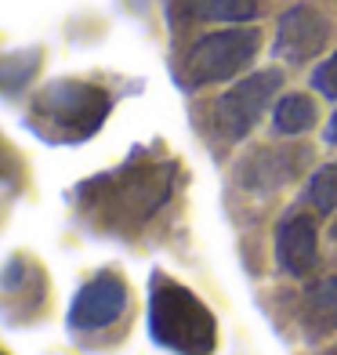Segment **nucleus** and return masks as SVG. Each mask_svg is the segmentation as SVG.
<instances>
[{
  "mask_svg": "<svg viewBox=\"0 0 337 355\" xmlns=\"http://www.w3.org/2000/svg\"><path fill=\"white\" fill-rule=\"evenodd\" d=\"M319 120V109H316V98L312 94H283L272 109V127H276V135H304L312 131Z\"/></svg>",
  "mask_w": 337,
  "mask_h": 355,
  "instance_id": "f8f14e48",
  "label": "nucleus"
},
{
  "mask_svg": "<svg viewBox=\"0 0 337 355\" xmlns=\"http://www.w3.org/2000/svg\"><path fill=\"white\" fill-rule=\"evenodd\" d=\"M149 334L174 355H214L218 348L214 312L164 272H153L149 279Z\"/></svg>",
  "mask_w": 337,
  "mask_h": 355,
  "instance_id": "f257e3e1",
  "label": "nucleus"
},
{
  "mask_svg": "<svg viewBox=\"0 0 337 355\" xmlns=\"http://www.w3.org/2000/svg\"><path fill=\"white\" fill-rule=\"evenodd\" d=\"M37 69H40V51H37V47L0 55V91H4V94H19L29 80L37 76Z\"/></svg>",
  "mask_w": 337,
  "mask_h": 355,
  "instance_id": "ddd939ff",
  "label": "nucleus"
},
{
  "mask_svg": "<svg viewBox=\"0 0 337 355\" xmlns=\"http://www.w3.org/2000/svg\"><path fill=\"white\" fill-rule=\"evenodd\" d=\"M0 355H4V352H0Z\"/></svg>",
  "mask_w": 337,
  "mask_h": 355,
  "instance_id": "a211bd4d",
  "label": "nucleus"
},
{
  "mask_svg": "<svg viewBox=\"0 0 337 355\" xmlns=\"http://www.w3.org/2000/svg\"><path fill=\"white\" fill-rule=\"evenodd\" d=\"M330 355H337V348H330Z\"/></svg>",
  "mask_w": 337,
  "mask_h": 355,
  "instance_id": "f3484780",
  "label": "nucleus"
},
{
  "mask_svg": "<svg viewBox=\"0 0 337 355\" xmlns=\"http://www.w3.org/2000/svg\"><path fill=\"white\" fill-rule=\"evenodd\" d=\"M174 164H123L120 171L87 182L98 211L116 221H146L171 196Z\"/></svg>",
  "mask_w": 337,
  "mask_h": 355,
  "instance_id": "7ed1b4c3",
  "label": "nucleus"
},
{
  "mask_svg": "<svg viewBox=\"0 0 337 355\" xmlns=\"http://www.w3.org/2000/svg\"><path fill=\"white\" fill-rule=\"evenodd\" d=\"M276 261L286 276L304 279L312 276L319 265V232H316V218L309 214H291L279 232H276Z\"/></svg>",
  "mask_w": 337,
  "mask_h": 355,
  "instance_id": "1a4fd4ad",
  "label": "nucleus"
},
{
  "mask_svg": "<svg viewBox=\"0 0 337 355\" xmlns=\"http://www.w3.org/2000/svg\"><path fill=\"white\" fill-rule=\"evenodd\" d=\"M309 200L316 203V211L334 214L337 211V164L319 167L309 182Z\"/></svg>",
  "mask_w": 337,
  "mask_h": 355,
  "instance_id": "4468645a",
  "label": "nucleus"
},
{
  "mask_svg": "<svg viewBox=\"0 0 337 355\" xmlns=\"http://www.w3.org/2000/svg\"><path fill=\"white\" fill-rule=\"evenodd\" d=\"M279 87H283V69H258L243 76L211 105L214 131L225 141H243L254 131V123L265 116V109L272 105Z\"/></svg>",
  "mask_w": 337,
  "mask_h": 355,
  "instance_id": "39448f33",
  "label": "nucleus"
},
{
  "mask_svg": "<svg viewBox=\"0 0 337 355\" xmlns=\"http://www.w3.org/2000/svg\"><path fill=\"white\" fill-rule=\"evenodd\" d=\"M323 141H327V145H337V109H334V116H330L327 131H323Z\"/></svg>",
  "mask_w": 337,
  "mask_h": 355,
  "instance_id": "dca6fc26",
  "label": "nucleus"
},
{
  "mask_svg": "<svg viewBox=\"0 0 337 355\" xmlns=\"http://www.w3.org/2000/svg\"><path fill=\"white\" fill-rule=\"evenodd\" d=\"M112 94L84 80H55L33 102V127L51 141H87L105 123Z\"/></svg>",
  "mask_w": 337,
  "mask_h": 355,
  "instance_id": "f03ea898",
  "label": "nucleus"
},
{
  "mask_svg": "<svg viewBox=\"0 0 337 355\" xmlns=\"http://www.w3.org/2000/svg\"><path fill=\"white\" fill-rule=\"evenodd\" d=\"M258 51H261V29L258 26L239 22L236 29L207 33L185 55V87H211V84L236 80L243 69L254 66Z\"/></svg>",
  "mask_w": 337,
  "mask_h": 355,
  "instance_id": "20e7f679",
  "label": "nucleus"
},
{
  "mask_svg": "<svg viewBox=\"0 0 337 355\" xmlns=\"http://www.w3.org/2000/svg\"><path fill=\"white\" fill-rule=\"evenodd\" d=\"M304 164H312L309 145H261L239 164V182L254 192H268L294 182Z\"/></svg>",
  "mask_w": 337,
  "mask_h": 355,
  "instance_id": "6e6552de",
  "label": "nucleus"
},
{
  "mask_svg": "<svg viewBox=\"0 0 337 355\" xmlns=\"http://www.w3.org/2000/svg\"><path fill=\"white\" fill-rule=\"evenodd\" d=\"M174 8L192 22H250L261 0H174Z\"/></svg>",
  "mask_w": 337,
  "mask_h": 355,
  "instance_id": "9b49d317",
  "label": "nucleus"
},
{
  "mask_svg": "<svg viewBox=\"0 0 337 355\" xmlns=\"http://www.w3.org/2000/svg\"><path fill=\"white\" fill-rule=\"evenodd\" d=\"M301 322L312 337H327L337 330V276L334 279H319L304 290V304H301Z\"/></svg>",
  "mask_w": 337,
  "mask_h": 355,
  "instance_id": "9d476101",
  "label": "nucleus"
},
{
  "mask_svg": "<svg viewBox=\"0 0 337 355\" xmlns=\"http://www.w3.org/2000/svg\"><path fill=\"white\" fill-rule=\"evenodd\" d=\"M312 87L323 94V98H337V51L312 69Z\"/></svg>",
  "mask_w": 337,
  "mask_h": 355,
  "instance_id": "2eb2a0df",
  "label": "nucleus"
},
{
  "mask_svg": "<svg viewBox=\"0 0 337 355\" xmlns=\"http://www.w3.org/2000/svg\"><path fill=\"white\" fill-rule=\"evenodd\" d=\"M330 37H334V26H330V19L319 8H312V4H291L279 15V22H276L272 55L301 66V62L323 55Z\"/></svg>",
  "mask_w": 337,
  "mask_h": 355,
  "instance_id": "0eeeda50",
  "label": "nucleus"
},
{
  "mask_svg": "<svg viewBox=\"0 0 337 355\" xmlns=\"http://www.w3.org/2000/svg\"><path fill=\"white\" fill-rule=\"evenodd\" d=\"M127 304H131L127 283L116 272L105 268L76 290V297L69 304V315H66V327L80 337L84 334H105L127 315Z\"/></svg>",
  "mask_w": 337,
  "mask_h": 355,
  "instance_id": "423d86ee",
  "label": "nucleus"
}]
</instances>
